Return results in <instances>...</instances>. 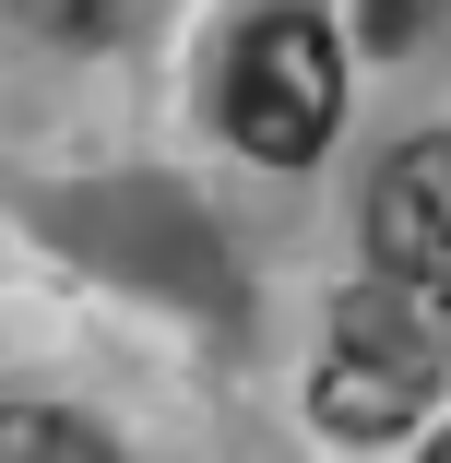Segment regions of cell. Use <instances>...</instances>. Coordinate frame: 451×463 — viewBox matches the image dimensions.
I'll list each match as a JSON object with an SVG mask.
<instances>
[{
    "label": "cell",
    "instance_id": "277c9868",
    "mask_svg": "<svg viewBox=\"0 0 451 463\" xmlns=\"http://www.w3.org/2000/svg\"><path fill=\"white\" fill-rule=\"evenodd\" d=\"M0 463H119L96 428H71L48 404H0Z\"/></svg>",
    "mask_w": 451,
    "mask_h": 463
},
{
    "label": "cell",
    "instance_id": "6da1fadb",
    "mask_svg": "<svg viewBox=\"0 0 451 463\" xmlns=\"http://www.w3.org/2000/svg\"><path fill=\"white\" fill-rule=\"evenodd\" d=\"M309 404H321V428H344V439H392V428H416V416L439 404V321H428L404 286L344 298Z\"/></svg>",
    "mask_w": 451,
    "mask_h": 463
},
{
    "label": "cell",
    "instance_id": "7a4b0ae2",
    "mask_svg": "<svg viewBox=\"0 0 451 463\" xmlns=\"http://www.w3.org/2000/svg\"><path fill=\"white\" fill-rule=\"evenodd\" d=\"M344 119V48L321 13H261L238 36V71H226V131L261 155V166H309Z\"/></svg>",
    "mask_w": 451,
    "mask_h": 463
},
{
    "label": "cell",
    "instance_id": "3957f363",
    "mask_svg": "<svg viewBox=\"0 0 451 463\" xmlns=\"http://www.w3.org/2000/svg\"><path fill=\"white\" fill-rule=\"evenodd\" d=\"M369 261H381V286L439 298V273H451V143L439 131L381 166V191H369Z\"/></svg>",
    "mask_w": 451,
    "mask_h": 463
}]
</instances>
